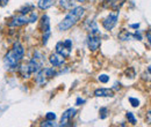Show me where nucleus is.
<instances>
[{
    "label": "nucleus",
    "mask_w": 151,
    "mask_h": 127,
    "mask_svg": "<svg viewBox=\"0 0 151 127\" xmlns=\"http://www.w3.org/2000/svg\"><path fill=\"white\" fill-rule=\"evenodd\" d=\"M59 5H60L63 8H65V9H72V8L75 7L73 0H60V1H59Z\"/></svg>",
    "instance_id": "obj_14"
},
{
    "label": "nucleus",
    "mask_w": 151,
    "mask_h": 127,
    "mask_svg": "<svg viewBox=\"0 0 151 127\" xmlns=\"http://www.w3.org/2000/svg\"><path fill=\"white\" fill-rule=\"evenodd\" d=\"M43 71H44V74L47 76V79H51V77H54V76L57 75L56 71L54 68H43Z\"/></svg>",
    "instance_id": "obj_16"
},
{
    "label": "nucleus",
    "mask_w": 151,
    "mask_h": 127,
    "mask_svg": "<svg viewBox=\"0 0 151 127\" xmlns=\"http://www.w3.org/2000/svg\"><path fill=\"white\" fill-rule=\"evenodd\" d=\"M117 23V15H114V14H109L107 18L102 21V26L106 30H112L114 27L116 26Z\"/></svg>",
    "instance_id": "obj_6"
},
{
    "label": "nucleus",
    "mask_w": 151,
    "mask_h": 127,
    "mask_svg": "<svg viewBox=\"0 0 151 127\" xmlns=\"http://www.w3.org/2000/svg\"><path fill=\"white\" fill-rule=\"evenodd\" d=\"M127 118H128V121L130 124H132V125H135L137 123V120H136V118H135V116H134L132 112H127Z\"/></svg>",
    "instance_id": "obj_20"
},
{
    "label": "nucleus",
    "mask_w": 151,
    "mask_h": 127,
    "mask_svg": "<svg viewBox=\"0 0 151 127\" xmlns=\"http://www.w3.org/2000/svg\"><path fill=\"white\" fill-rule=\"evenodd\" d=\"M99 81L102 82V83H107V82L109 81V76L106 75V74H101V75L99 76Z\"/></svg>",
    "instance_id": "obj_24"
},
{
    "label": "nucleus",
    "mask_w": 151,
    "mask_h": 127,
    "mask_svg": "<svg viewBox=\"0 0 151 127\" xmlns=\"http://www.w3.org/2000/svg\"><path fill=\"white\" fill-rule=\"evenodd\" d=\"M100 44H101V38L99 36L91 34L87 37V45H88L91 51H96L100 48Z\"/></svg>",
    "instance_id": "obj_5"
},
{
    "label": "nucleus",
    "mask_w": 151,
    "mask_h": 127,
    "mask_svg": "<svg viewBox=\"0 0 151 127\" xmlns=\"http://www.w3.org/2000/svg\"><path fill=\"white\" fill-rule=\"evenodd\" d=\"M32 11H33V6H32V5H28V6H24L23 8L20 9V14L26 15L27 13H29V12H32Z\"/></svg>",
    "instance_id": "obj_19"
},
{
    "label": "nucleus",
    "mask_w": 151,
    "mask_h": 127,
    "mask_svg": "<svg viewBox=\"0 0 151 127\" xmlns=\"http://www.w3.org/2000/svg\"><path fill=\"white\" fill-rule=\"evenodd\" d=\"M19 73L22 77H29V76H30V72H29L27 65H22V66H20Z\"/></svg>",
    "instance_id": "obj_15"
},
{
    "label": "nucleus",
    "mask_w": 151,
    "mask_h": 127,
    "mask_svg": "<svg viewBox=\"0 0 151 127\" xmlns=\"http://www.w3.org/2000/svg\"><path fill=\"white\" fill-rule=\"evenodd\" d=\"M130 37H132V34H129L127 30H123V31L120 33V35H119V38L122 39V40H128Z\"/></svg>",
    "instance_id": "obj_18"
},
{
    "label": "nucleus",
    "mask_w": 151,
    "mask_h": 127,
    "mask_svg": "<svg viewBox=\"0 0 151 127\" xmlns=\"http://www.w3.org/2000/svg\"><path fill=\"white\" fill-rule=\"evenodd\" d=\"M106 2H113V1H115V0H105Z\"/></svg>",
    "instance_id": "obj_32"
},
{
    "label": "nucleus",
    "mask_w": 151,
    "mask_h": 127,
    "mask_svg": "<svg viewBox=\"0 0 151 127\" xmlns=\"http://www.w3.org/2000/svg\"><path fill=\"white\" fill-rule=\"evenodd\" d=\"M63 43H64V45H65L68 49L72 50V40H71V39H66V40H64Z\"/></svg>",
    "instance_id": "obj_26"
},
{
    "label": "nucleus",
    "mask_w": 151,
    "mask_h": 127,
    "mask_svg": "<svg viewBox=\"0 0 151 127\" xmlns=\"http://www.w3.org/2000/svg\"><path fill=\"white\" fill-rule=\"evenodd\" d=\"M134 37H135V38H137L138 40H141V39H142V36H141V34H139V31H138V30L134 34Z\"/></svg>",
    "instance_id": "obj_28"
},
{
    "label": "nucleus",
    "mask_w": 151,
    "mask_h": 127,
    "mask_svg": "<svg viewBox=\"0 0 151 127\" xmlns=\"http://www.w3.org/2000/svg\"><path fill=\"white\" fill-rule=\"evenodd\" d=\"M43 64H44V58H43V55H41L40 52H36V53L34 55V57H33V59L27 64V67H28L30 74H34V73H37L40 70L43 68V67H42Z\"/></svg>",
    "instance_id": "obj_3"
},
{
    "label": "nucleus",
    "mask_w": 151,
    "mask_h": 127,
    "mask_svg": "<svg viewBox=\"0 0 151 127\" xmlns=\"http://www.w3.org/2000/svg\"><path fill=\"white\" fill-rule=\"evenodd\" d=\"M130 28H132V29H138V28H139V23H134V24H130Z\"/></svg>",
    "instance_id": "obj_29"
},
{
    "label": "nucleus",
    "mask_w": 151,
    "mask_h": 127,
    "mask_svg": "<svg viewBox=\"0 0 151 127\" xmlns=\"http://www.w3.org/2000/svg\"><path fill=\"white\" fill-rule=\"evenodd\" d=\"M41 126H44V127H52V126H57L56 124L54 123V120H45V121H43L42 124H41Z\"/></svg>",
    "instance_id": "obj_23"
},
{
    "label": "nucleus",
    "mask_w": 151,
    "mask_h": 127,
    "mask_svg": "<svg viewBox=\"0 0 151 127\" xmlns=\"http://www.w3.org/2000/svg\"><path fill=\"white\" fill-rule=\"evenodd\" d=\"M21 59H22V55H18L13 49L9 50V51L6 53L5 58H4V64H5L6 70H8V71H14V70H17V68L19 67Z\"/></svg>",
    "instance_id": "obj_2"
},
{
    "label": "nucleus",
    "mask_w": 151,
    "mask_h": 127,
    "mask_svg": "<svg viewBox=\"0 0 151 127\" xmlns=\"http://www.w3.org/2000/svg\"><path fill=\"white\" fill-rule=\"evenodd\" d=\"M108 113V109L107 108H100L99 110V117H100V119H106L107 118V114Z\"/></svg>",
    "instance_id": "obj_17"
},
{
    "label": "nucleus",
    "mask_w": 151,
    "mask_h": 127,
    "mask_svg": "<svg viewBox=\"0 0 151 127\" xmlns=\"http://www.w3.org/2000/svg\"><path fill=\"white\" fill-rule=\"evenodd\" d=\"M45 118H47L48 120H55V119H56V114H55L54 112H48L47 116H45Z\"/></svg>",
    "instance_id": "obj_25"
},
{
    "label": "nucleus",
    "mask_w": 151,
    "mask_h": 127,
    "mask_svg": "<svg viewBox=\"0 0 151 127\" xmlns=\"http://www.w3.org/2000/svg\"><path fill=\"white\" fill-rule=\"evenodd\" d=\"M85 14V8L81 7V6H78V7H73L70 13L63 18L62 22L58 23V30L59 31H65L68 29H70L71 27H73L76 23L80 20V18L84 16Z\"/></svg>",
    "instance_id": "obj_1"
},
{
    "label": "nucleus",
    "mask_w": 151,
    "mask_h": 127,
    "mask_svg": "<svg viewBox=\"0 0 151 127\" xmlns=\"http://www.w3.org/2000/svg\"><path fill=\"white\" fill-rule=\"evenodd\" d=\"M84 103H85V99H83V98H80V97H78L77 101H76V104H77V105H83Z\"/></svg>",
    "instance_id": "obj_27"
},
{
    "label": "nucleus",
    "mask_w": 151,
    "mask_h": 127,
    "mask_svg": "<svg viewBox=\"0 0 151 127\" xmlns=\"http://www.w3.org/2000/svg\"><path fill=\"white\" fill-rule=\"evenodd\" d=\"M49 61H50V64H51L54 67H59V66H62V65L65 62L64 57H62L60 55H58L57 52L56 53H52V55H50Z\"/></svg>",
    "instance_id": "obj_9"
},
{
    "label": "nucleus",
    "mask_w": 151,
    "mask_h": 127,
    "mask_svg": "<svg viewBox=\"0 0 151 127\" xmlns=\"http://www.w3.org/2000/svg\"><path fill=\"white\" fill-rule=\"evenodd\" d=\"M77 1H79V2H84V1H86V0H77Z\"/></svg>",
    "instance_id": "obj_33"
},
{
    "label": "nucleus",
    "mask_w": 151,
    "mask_h": 127,
    "mask_svg": "<svg viewBox=\"0 0 151 127\" xmlns=\"http://www.w3.org/2000/svg\"><path fill=\"white\" fill-rule=\"evenodd\" d=\"M27 23H29L28 16L21 14L20 16H14V18H11V21L8 22V26L9 27H21V26H24Z\"/></svg>",
    "instance_id": "obj_4"
},
{
    "label": "nucleus",
    "mask_w": 151,
    "mask_h": 127,
    "mask_svg": "<svg viewBox=\"0 0 151 127\" xmlns=\"http://www.w3.org/2000/svg\"><path fill=\"white\" fill-rule=\"evenodd\" d=\"M56 52L58 55H60L64 58H69L70 57V53H71V50L68 49L63 42H58L56 44Z\"/></svg>",
    "instance_id": "obj_8"
},
{
    "label": "nucleus",
    "mask_w": 151,
    "mask_h": 127,
    "mask_svg": "<svg viewBox=\"0 0 151 127\" xmlns=\"http://www.w3.org/2000/svg\"><path fill=\"white\" fill-rule=\"evenodd\" d=\"M7 4H8V0H0V6L4 7V6H6Z\"/></svg>",
    "instance_id": "obj_30"
},
{
    "label": "nucleus",
    "mask_w": 151,
    "mask_h": 127,
    "mask_svg": "<svg viewBox=\"0 0 151 127\" xmlns=\"http://www.w3.org/2000/svg\"><path fill=\"white\" fill-rule=\"evenodd\" d=\"M35 81H36V83L40 84V86H42V84H44V83L47 82V76H45V74H44L43 68L37 72V75H36V77H35Z\"/></svg>",
    "instance_id": "obj_12"
},
{
    "label": "nucleus",
    "mask_w": 151,
    "mask_h": 127,
    "mask_svg": "<svg viewBox=\"0 0 151 127\" xmlns=\"http://www.w3.org/2000/svg\"><path fill=\"white\" fill-rule=\"evenodd\" d=\"M38 18V15L37 13H35V12H33L32 11V14H30V16H28V20H29V23H34V22H36Z\"/></svg>",
    "instance_id": "obj_21"
},
{
    "label": "nucleus",
    "mask_w": 151,
    "mask_h": 127,
    "mask_svg": "<svg viewBox=\"0 0 151 127\" xmlns=\"http://www.w3.org/2000/svg\"><path fill=\"white\" fill-rule=\"evenodd\" d=\"M76 112H77V110L72 109V108L66 110V111L63 113L62 118H60V125H59V126H66V125H69V121L71 120V118L75 117Z\"/></svg>",
    "instance_id": "obj_7"
},
{
    "label": "nucleus",
    "mask_w": 151,
    "mask_h": 127,
    "mask_svg": "<svg viewBox=\"0 0 151 127\" xmlns=\"http://www.w3.org/2000/svg\"><path fill=\"white\" fill-rule=\"evenodd\" d=\"M95 97H113L114 91L108 88H100L94 91Z\"/></svg>",
    "instance_id": "obj_10"
},
{
    "label": "nucleus",
    "mask_w": 151,
    "mask_h": 127,
    "mask_svg": "<svg viewBox=\"0 0 151 127\" xmlns=\"http://www.w3.org/2000/svg\"><path fill=\"white\" fill-rule=\"evenodd\" d=\"M54 2H55V0H40L37 6L40 9L44 11V9H48L49 7H51L54 5Z\"/></svg>",
    "instance_id": "obj_13"
},
{
    "label": "nucleus",
    "mask_w": 151,
    "mask_h": 127,
    "mask_svg": "<svg viewBox=\"0 0 151 127\" xmlns=\"http://www.w3.org/2000/svg\"><path fill=\"white\" fill-rule=\"evenodd\" d=\"M42 30L44 34H51L50 31V18L48 15L42 16Z\"/></svg>",
    "instance_id": "obj_11"
},
{
    "label": "nucleus",
    "mask_w": 151,
    "mask_h": 127,
    "mask_svg": "<svg viewBox=\"0 0 151 127\" xmlns=\"http://www.w3.org/2000/svg\"><path fill=\"white\" fill-rule=\"evenodd\" d=\"M147 37H148V40L150 42V38H151V36H150V30H148V34H147Z\"/></svg>",
    "instance_id": "obj_31"
},
{
    "label": "nucleus",
    "mask_w": 151,
    "mask_h": 127,
    "mask_svg": "<svg viewBox=\"0 0 151 127\" xmlns=\"http://www.w3.org/2000/svg\"><path fill=\"white\" fill-rule=\"evenodd\" d=\"M129 103L132 104V108H137V106H139V101H138L137 98L130 97V98H129Z\"/></svg>",
    "instance_id": "obj_22"
}]
</instances>
